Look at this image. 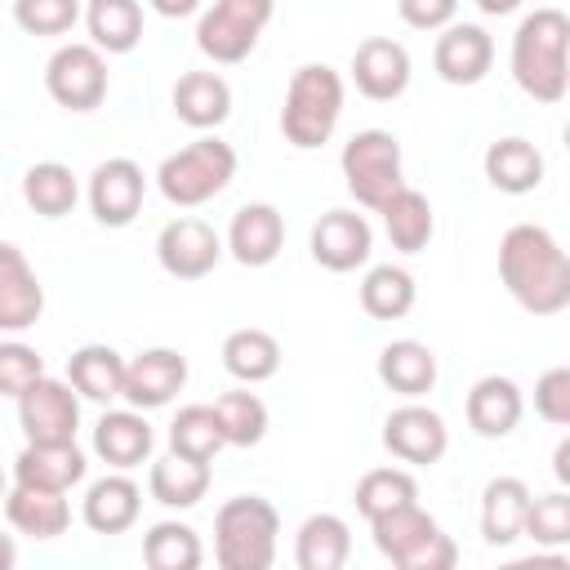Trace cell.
Masks as SVG:
<instances>
[{
  "instance_id": "39",
  "label": "cell",
  "mask_w": 570,
  "mask_h": 570,
  "mask_svg": "<svg viewBox=\"0 0 570 570\" xmlns=\"http://www.w3.org/2000/svg\"><path fill=\"white\" fill-rule=\"evenodd\" d=\"M223 445V432H218V419H214V405H183L169 423V450L174 454H187V459H200L209 463Z\"/></svg>"
},
{
  "instance_id": "17",
  "label": "cell",
  "mask_w": 570,
  "mask_h": 570,
  "mask_svg": "<svg viewBox=\"0 0 570 570\" xmlns=\"http://www.w3.org/2000/svg\"><path fill=\"white\" fill-rule=\"evenodd\" d=\"M45 312V289L18 245L0 240V330H31Z\"/></svg>"
},
{
  "instance_id": "3",
  "label": "cell",
  "mask_w": 570,
  "mask_h": 570,
  "mask_svg": "<svg viewBox=\"0 0 570 570\" xmlns=\"http://www.w3.org/2000/svg\"><path fill=\"white\" fill-rule=\"evenodd\" d=\"M281 517L263 494H236L214 517V557L223 570H267Z\"/></svg>"
},
{
  "instance_id": "27",
  "label": "cell",
  "mask_w": 570,
  "mask_h": 570,
  "mask_svg": "<svg viewBox=\"0 0 570 570\" xmlns=\"http://www.w3.org/2000/svg\"><path fill=\"white\" fill-rule=\"evenodd\" d=\"M379 214H383L387 240H392L396 249L419 254V249L432 240V205H428L423 191H414V187L401 183V187L379 205Z\"/></svg>"
},
{
  "instance_id": "14",
  "label": "cell",
  "mask_w": 570,
  "mask_h": 570,
  "mask_svg": "<svg viewBox=\"0 0 570 570\" xmlns=\"http://www.w3.org/2000/svg\"><path fill=\"white\" fill-rule=\"evenodd\" d=\"M445 441V419L428 405H401L383 419V445L405 463H436Z\"/></svg>"
},
{
  "instance_id": "10",
  "label": "cell",
  "mask_w": 570,
  "mask_h": 570,
  "mask_svg": "<svg viewBox=\"0 0 570 570\" xmlns=\"http://www.w3.org/2000/svg\"><path fill=\"white\" fill-rule=\"evenodd\" d=\"M183 383H187V356L174 347H147L134 361H125L120 396L134 410H156V405H169L183 392Z\"/></svg>"
},
{
  "instance_id": "33",
  "label": "cell",
  "mask_w": 570,
  "mask_h": 570,
  "mask_svg": "<svg viewBox=\"0 0 570 570\" xmlns=\"http://www.w3.org/2000/svg\"><path fill=\"white\" fill-rule=\"evenodd\" d=\"M374 543H379V552L392 561V566H401L432 530H441L436 521H432V512H423L419 503H401V508H387V512H379L374 521Z\"/></svg>"
},
{
  "instance_id": "30",
  "label": "cell",
  "mask_w": 570,
  "mask_h": 570,
  "mask_svg": "<svg viewBox=\"0 0 570 570\" xmlns=\"http://www.w3.org/2000/svg\"><path fill=\"white\" fill-rule=\"evenodd\" d=\"M147 485H151V499L156 503H165V508H191L209 490V463L169 450L165 459L151 463V481Z\"/></svg>"
},
{
  "instance_id": "29",
  "label": "cell",
  "mask_w": 570,
  "mask_h": 570,
  "mask_svg": "<svg viewBox=\"0 0 570 570\" xmlns=\"http://www.w3.org/2000/svg\"><path fill=\"white\" fill-rule=\"evenodd\" d=\"M67 379H71V387H76L80 396H89V401H111V396H120L125 361H120V352L107 347V343H85V347L71 352Z\"/></svg>"
},
{
  "instance_id": "52",
  "label": "cell",
  "mask_w": 570,
  "mask_h": 570,
  "mask_svg": "<svg viewBox=\"0 0 570 570\" xmlns=\"http://www.w3.org/2000/svg\"><path fill=\"white\" fill-rule=\"evenodd\" d=\"M0 499H4V472H0Z\"/></svg>"
},
{
  "instance_id": "45",
  "label": "cell",
  "mask_w": 570,
  "mask_h": 570,
  "mask_svg": "<svg viewBox=\"0 0 570 570\" xmlns=\"http://www.w3.org/2000/svg\"><path fill=\"white\" fill-rule=\"evenodd\" d=\"M459 561V548H454V539L450 534H441V530H432L405 561H401V570H450Z\"/></svg>"
},
{
  "instance_id": "32",
  "label": "cell",
  "mask_w": 570,
  "mask_h": 570,
  "mask_svg": "<svg viewBox=\"0 0 570 570\" xmlns=\"http://www.w3.org/2000/svg\"><path fill=\"white\" fill-rule=\"evenodd\" d=\"M94 49L102 53H129L142 40V4L138 0H89L85 9Z\"/></svg>"
},
{
  "instance_id": "43",
  "label": "cell",
  "mask_w": 570,
  "mask_h": 570,
  "mask_svg": "<svg viewBox=\"0 0 570 570\" xmlns=\"http://www.w3.org/2000/svg\"><path fill=\"white\" fill-rule=\"evenodd\" d=\"M40 374H45V361L36 347H27L18 338L0 343V396H22Z\"/></svg>"
},
{
  "instance_id": "7",
  "label": "cell",
  "mask_w": 570,
  "mask_h": 570,
  "mask_svg": "<svg viewBox=\"0 0 570 570\" xmlns=\"http://www.w3.org/2000/svg\"><path fill=\"white\" fill-rule=\"evenodd\" d=\"M45 89L67 111H94L107 98V62L94 45H62L45 67Z\"/></svg>"
},
{
  "instance_id": "37",
  "label": "cell",
  "mask_w": 570,
  "mask_h": 570,
  "mask_svg": "<svg viewBox=\"0 0 570 570\" xmlns=\"http://www.w3.org/2000/svg\"><path fill=\"white\" fill-rule=\"evenodd\" d=\"M142 561L151 570H196L200 566V539L183 521H160L142 539Z\"/></svg>"
},
{
  "instance_id": "41",
  "label": "cell",
  "mask_w": 570,
  "mask_h": 570,
  "mask_svg": "<svg viewBox=\"0 0 570 570\" xmlns=\"http://www.w3.org/2000/svg\"><path fill=\"white\" fill-rule=\"evenodd\" d=\"M80 18L76 0H13V22L27 36H67Z\"/></svg>"
},
{
  "instance_id": "36",
  "label": "cell",
  "mask_w": 570,
  "mask_h": 570,
  "mask_svg": "<svg viewBox=\"0 0 570 570\" xmlns=\"http://www.w3.org/2000/svg\"><path fill=\"white\" fill-rule=\"evenodd\" d=\"M22 196L40 218H62L76 205V174L58 160H40L22 174Z\"/></svg>"
},
{
  "instance_id": "16",
  "label": "cell",
  "mask_w": 570,
  "mask_h": 570,
  "mask_svg": "<svg viewBox=\"0 0 570 570\" xmlns=\"http://www.w3.org/2000/svg\"><path fill=\"white\" fill-rule=\"evenodd\" d=\"M494 62V40L476 22H454L445 36H436L432 67L445 85H476Z\"/></svg>"
},
{
  "instance_id": "4",
  "label": "cell",
  "mask_w": 570,
  "mask_h": 570,
  "mask_svg": "<svg viewBox=\"0 0 570 570\" xmlns=\"http://www.w3.org/2000/svg\"><path fill=\"white\" fill-rule=\"evenodd\" d=\"M343 111V76L325 62H307L289 76L285 107H281V134L294 147H321L330 142Z\"/></svg>"
},
{
  "instance_id": "31",
  "label": "cell",
  "mask_w": 570,
  "mask_h": 570,
  "mask_svg": "<svg viewBox=\"0 0 570 570\" xmlns=\"http://www.w3.org/2000/svg\"><path fill=\"white\" fill-rule=\"evenodd\" d=\"M352 552V534H347V521L334 517V512H316L298 525V566L303 570H338Z\"/></svg>"
},
{
  "instance_id": "40",
  "label": "cell",
  "mask_w": 570,
  "mask_h": 570,
  "mask_svg": "<svg viewBox=\"0 0 570 570\" xmlns=\"http://www.w3.org/2000/svg\"><path fill=\"white\" fill-rule=\"evenodd\" d=\"M414 499H419V481L405 468H370L356 481V512L370 517V521L379 512L401 508V503H414Z\"/></svg>"
},
{
  "instance_id": "51",
  "label": "cell",
  "mask_w": 570,
  "mask_h": 570,
  "mask_svg": "<svg viewBox=\"0 0 570 570\" xmlns=\"http://www.w3.org/2000/svg\"><path fill=\"white\" fill-rule=\"evenodd\" d=\"M13 557H18V552H13V539H9V534H0V570H9V566H13Z\"/></svg>"
},
{
  "instance_id": "46",
  "label": "cell",
  "mask_w": 570,
  "mask_h": 570,
  "mask_svg": "<svg viewBox=\"0 0 570 570\" xmlns=\"http://www.w3.org/2000/svg\"><path fill=\"white\" fill-rule=\"evenodd\" d=\"M396 9H401V18H405L410 27L436 31V27H445V22L454 18L459 0H396Z\"/></svg>"
},
{
  "instance_id": "19",
  "label": "cell",
  "mask_w": 570,
  "mask_h": 570,
  "mask_svg": "<svg viewBox=\"0 0 570 570\" xmlns=\"http://www.w3.org/2000/svg\"><path fill=\"white\" fill-rule=\"evenodd\" d=\"M174 111L191 129H214L232 111V89L218 71H183L174 80Z\"/></svg>"
},
{
  "instance_id": "25",
  "label": "cell",
  "mask_w": 570,
  "mask_h": 570,
  "mask_svg": "<svg viewBox=\"0 0 570 570\" xmlns=\"http://www.w3.org/2000/svg\"><path fill=\"white\" fill-rule=\"evenodd\" d=\"M379 379L401 396H423L436 383V356L419 338H396L379 352Z\"/></svg>"
},
{
  "instance_id": "2",
  "label": "cell",
  "mask_w": 570,
  "mask_h": 570,
  "mask_svg": "<svg viewBox=\"0 0 570 570\" xmlns=\"http://www.w3.org/2000/svg\"><path fill=\"white\" fill-rule=\"evenodd\" d=\"M512 76L539 102H561L570 85V18L534 9L512 36Z\"/></svg>"
},
{
  "instance_id": "24",
  "label": "cell",
  "mask_w": 570,
  "mask_h": 570,
  "mask_svg": "<svg viewBox=\"0 0 570 570\" xmlns=\"http://www.w3.org/2000/svg\"><path fill=\"white\" fill-rule=\"evenodd\" d=\"M4 517L13 530L31 534V539H53L67 530L71 521V508L58 490H31V485H13L4 494Z\"/></svg>"
},
{
  "instance_id": "18",
  "label": "cell",
  "mask_w": 570,
  "mask_h": 570,
  "mask_svg": "<svg viewBox=\"0 0 570 570\" xmlns=\"http://www.w3.org/2000/svg\"><path fill=\"white\" fill-rule=\"evenodd\" d=\"M285 245V223L276 214V205H240L232 214V227H227V249L236 254V263L245 267H267Z\"/></svg>"
},
{
  "instance_id": "15",
  "label": "cell",
  "mask_w": 570,
  "mask_h": 570,
  "mask_svg": "<svg viewBox=\"0 0 570 570\" xmlns=\"http://www.w3.org/2000/svg\"><path fill=\"white\" fill-rule=\"evenodd\" d=\"M13 476H18V485L67 494L85 476V454H80L76 436L71 441H27L22 454L13 459Z\"/></svg>"
},
{
  "instance_id": "9",
  "label": "cell",
  "mask_w": 570,
  "mask_h": 570,
  "mask_svg": "<svg viewBox=\"0 0 570 570\" xmlns=\"http://www.w3.org/2000/svg\"><path fill=\"white\" fill-rule=\"evenodd\" d=\"M218 254H223L218 232L205 218H196V214H183V218L165 223L160 236H156V258L178 281H196V276L214 272Z\"/></svg>"
},
{
  "instance_id": "50",
  "label": "cell",
  "mask_w": 570,
  "mask_h": 570,
  "mask_svg": "<svg viewBox=\"0 0 570 570\" xmlns=\"http://www.w3.org/2000/svg\"><path fill=\"white\" fill-rule=\"evenodd\" d=\"M476 4H481L485 13H494V18H499V13H512L521 0H476Z\"/></svg>"
},
{
  "instance_id": "49",
  "label": "cell",
  "mask_w": 570,
  "mask_h": 570,
  "mask_svg": "<svg viewBox=\"0 0 570 570\" xmlns=\"http://www.w3.org/2000/svg\"><path fill=\"white\" fill-rule=\"evenodd\" d=\"M552 472H557V481H570V441H557V454H552Z\"/></svg>"
},
{
  "instance_id": "5",
  "label": "cell",
  "mask_w": 570,
  "mask_h": 570,
  "mask_svg": "<svg viewBox=\"0 0 570 570\" xmlns=\"http://www.w3.org/2000/svg\"><path fill=\"white\" fill-rule=\"evenodd\" d=\"M236 174V151L223 138H196L187 147H178L174 156L160 160L156 183L165 191V200L174 205H205L209 196H218Z\"/></svg>"
},
{
  "instance_id": "6",
  "label": "cell",
  "mask_w": 570,
  "mask_h": 570,
  "mask_svg": "<svg viewBox=\"0 0 570 570\" xmlns=\"http://www.w3.org/2000/svg\"><path fill=\"white\" fill-rule=\"evenodd\" d=\"M343 178H347V191L365 205V209H379L405 178H401V142L387 134V129H361L347 138L343 156Z\"/></svg>"
},
{
  "instance_id": "42",
  "label": "cell",
  "mask_w": 570,
  "mask_h": 570,
  "mask_svg": "<svg viewBox=\"0 0 570 570\" xmlns=\"http://www.w3.org/2000/svg\"><path fill=\"white\" fill-rule=\"evenodd\" d=\"M521 534H530L534 543H566L570 539V494L557 490V494L530 499Z\"/></svg>"
},
{
  "instance_id": "48",
  "label": "cell",
  "mask_w": 570,
  "mask_h": 570,
  "mask_svg": "<svg viewBox=\"0 0 570 570\" xmlns=\"http://www.w3.org/2000/svg\"><path fill=\"white\" fill-rule=\"evenodd\" d=\"M151 9L165 13V18H187V13L200 9V0H151Z\"/></svg>"
},
{
  "instance_id": "23",
  "label": "cell",
  "mask_w": 570,
  "mask_h": 570,
  "mask_svg": "<svg viewBox=\"0 0 570 570\" xmlns=\"http://www.w3.org/2000/svg\"><path fill=\"white\" fill-rule=\"evenodd\" d=\"M525 508H530V485L521 476H494L481 494V534L485 543H512L525 525Z\"/></svg>"
},
{
  "instance_id": "44",
  "label": "cell",
  "mask_w": 570,
  "mask_h": 570,
  "mask_svg": "<svg viewBox=\"0 0 570 570\" xmlns=\"http://www.w3.org/2000/svg\"><path fill=\"white\" fill-rule=\"evenodd\" d=\"M534 410L548 419V423H570V370L566 365H552L548 374H539L534 383Z\"/></svg>"
},
{
  "instance_id": "26",
  "label": "cell",
  "mask_w": 570,
  "mask_h": 570,
  "mask_svg": "<svg viewBox=\"0 0 570 570\" xmlns=\"http://www.w3.org/2000/svg\"><path fill=\"white\" fill-rule=\"evenodd\" d=\"M485 178L499 187V191H534L543 183V156L534 142L525 138H499L485 147Z\"/></svg>"
},
{
  "instance_id": "28",
  "label": "cell",
  "mask_w": 570,
  "mask_h": 570,
  "mask_svg": "<svg viewBox=\"0 0 570 570\" xmlns=\"http://www.w3.org/2000/svg\"><path fill=\"white\" fill-rule=\"evenodd\" d=\"M223 365H227V374L240 379V383H263V379H272L276 365H281V343H276V334H267V330H258V325L232 330V334L223 338Z\"/></svg>"
},
{
  "instance_id": "38",
  "label": "cell",
  "mask_w": 570,
  "mask_h": 570,
  "mask_svg": "<svg viewBox=\"0 0 570 570\" xmlns=\"http://www.w3.org/2000/svg\"><path fill=\"white\" fill-rule=\"evenodd\" d=\"M214 419H218L223 445H258L267 432V405L254 392H223L214 401Z\"/></svg>"
},
{
  "instance_id": "11",
  "label": "cell",
  "mask_w": 570,
  "mask_h": 570,
  "mask_svg": "<svg viewBox=\"0 0 570 570\" xmlns=\"http://www.w3.org/2000/svg\"><path fill=\"white\" fill-rule=\"evenodd\" d=\"M147 196V178L129 156H111L89 174V205L102 227H125L138 218Z\"/></svg>"
},
{
  "instance_id": "34",
  "label": "cell",
  "mask_w": 570,
  "mask_h": 570,
  "mask_svg": "<svg viewBox=\"0 0 570 570\" xmlns=\"http://www.w3.org/2000/svg\"><path fill=\"white\" fill-rule=\"evenodd\" d=\"M196 45H200V53L214 58V62H240V58L254 53L258 27H249L245 18H236V13H227V9L214 4V9L200 18V27H196Z\"/></svg>"
},
{
  "instance_id": "22",
  "label": "cell",
  "mask_w": 570,
  "mask_h": 570,
  "mask_svg": "<svg viewBox=\"0 0 570 570\" xmlns=\"http://www.w3.org/2000/svg\"><path fill=\"white\" fill-rule=\"evenodd\" d=\"M138 508H142V490L129 481V476H102L89 485L85 494V525L98 530V534H120L138 521Z\"/></svg>"
},
{
  "instance_id": "47",
  "label": "cell",
  "mask_w": 570,
  "mask_h": 570,
  "mask_svg": "<svg viewBox=\"0 0 570 570\" xmlns=\"http://www.w3.org/2000/svg\"><path fill=\"white\" fill-rule=\"evenodd\" d=\"M218 9H227V13H236V18H245L249 27H267L272 22V9H276V0H214Z\"/></svg>"
},
{
  "instance_id": "1",
  "label": "cell",
  "mask_w": 570,
  "mask_h": 570,
  "mask_svg": "<svg viewBox=\"0 0 570 570\" xmlns=\"http://www.w3.org/2000/svg\"><path fill=\"white\" fill-rule=\"evenodd\" d=\"M499 276L508 294L534 312V316H557L570 303V258L552 240V232L534 223H512L499 240Z\"/></svg>"
},
{
  "instance_id": "12",
  "label": "cell",
  "mask_w": 570,
  "mask_h": 570,
  "mask_svg": "<svg viewBox=\"0 0 570 570\" xmlns=\"http://www.w3.org/2000/svg\"><path fill=\"white\" fill-rule=\"evenodd\" d=\"M352 80L365 98L374 102H392L405 94L410 85V53L405 45H396L392 36H370L356 45L352 53Z\"/></svg>"
},
{
  "instance_id": "13",
  "label": "cell",
  "mask_w": 570,
  "mask_h": 570,
  "mask_svg": "<svg viewBox=\"0 0 570 570\" xmlns=\"http://www.w3.org/2000/svg\"><path fill=\"white\" fill-rule=\"evenodd\" d=\"M370 223L352 209H330L312 223V258L325 272H352L370 258Z\"/></svg>"
},
{
  "instance_id": "20",
  "label": "cell",
  "mask_w": 570,
  "mask_h": 570,
  "mask_svg": "<svg viewBox=\"0 0 570 570\" xmlns=\"http://www.w3.org/2000/svg\"><path fill=\"white\" fill-rule=\"evenodd\" d=\"M468 423L476 436H508L521 423V387L503 374H485L468 392Z\"/></svg>"
},
{
  "instance_id": "35",
  "label": "cell",
  "mask_w": 570,
  "mask_h": 570,
  "mask_svg": "<svg viewBox=\"0 0 570 570\" xmlns=\"http://www.w3.org/2000/svg\"><path fill=\"white\" fill-rule=\"evenodd\" d=\"M361 307L374 321H401L414 307V276L405 267H392V263L370 267L361 281Z\"/></svg>"
},
{
  "instance_id": "8",
  "label": "cell",
  "mask_w": 570,
  "mask_h": 570,
  "mask_svg": "<svg viewBox=\"0 0 570 570\" xmlns=\"http://www.w3.org/2000/svg\"><path fill=\"white\" fill-rule=\"evenodd\" d=\"M18 423L27 441H71L80 423V401L76 387L62 379L40 374L22 396H18Z\"/></svg>"
},
{
  "instance_id": "21",
  "label": "cell",
  "mask_w": 570,
  "mask_h": 570,
  "mask_svg": "<svg viewBox=\"0 0 570 570\" xmlns=\"http://www.w3.org/2000/svg\"><path fill=\"white\" fill-rule=\"evenodd\" d=\"M94 450L111 468H138L151 454V423L138 410H107L94 428Z\"/></svg>"
}]
</instances>
